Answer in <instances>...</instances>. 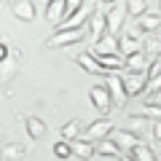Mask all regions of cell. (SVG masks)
I'll return each instance as SVG.
<instances>
[{
	"instance_id": "1",
	"label": "cell",
	"mask_w": 161,
	"mask_h": 161,
	"mask_svg": "<svg viewBox=\"0 0 161 161\" xmlns=\"http://www.w3.org/2000/svg\"><path fill=\"white\" fill-rule=\"evenodd\" d=\"M80 40H86V30L78 27V30H57L51 38H46V46L48 48H64V46H75Z\"/></svg>"
},
{
	"instance_id": "2",
	"label": "cell",
	"mask_w": 161,
	"mask_h": 161,
	"mask_svg": "<svg viewBox=\"0 0 161 161\" xmlns=\"http://www.w3.org/2000/svg\"><path fill=\"white\" fill-rule=\"evenodd\" d=\"M105 83H108V89H110L113 105L118 110H124V108H126V102H129V94H126V86H124L121 73H108V75H105Z\"/></svg>"
},
{
	"instance_id": "3",
	"label": "cell",
	"mask_w": 161,
	"mask_h": 161,
	"mask_svg": "<svg viewBox=\"0 0 161 161\" xmlns=\"http://www.w3.org/2000/svg\"><path fill=\"white\" fill-rule=\"evenodd\" d=\"M110 132H113V118H108V115H102V118L92 121L86 129H83V137L92 140V142H99V140H108Z\"/></svg>"
},
{
	"instance_id": "4",
	"label": "cell",
	"mask_w": 161,
	"mask_h": 161,
	"mask_svg": "<svg viewBox=\"0 0 161 161\" xmlns=\"http://www.w3.org/2000/svg\"><path fill=\"white\" fill-rule=\"evenodd\" d=\"M89 99H92V105H94V108H97L102 115H108L110 110H113V97H110L108 83H97V86H92Z\"/></svg>"
},
{
	"instance_id": "5",
	"label": "cell",
	"mask_w": 161,
	"mask_h": 161,
	"mask_svg": "<svg viewBox=\"0 0 161 161\" xmlns=\"http://www.w3.org/2000/svg\"><path fill=\"white\" fill-rule=\"evenodd\" d=\"M105 22H108V35L118 38L124 30V22H126V6H110L105 11Z\"/></svg>"
},
{
	"instance_id": "6",
	"label": "cell",
	"mask_w": 161,
	"mask_h": 161,
	"mask_svg": "<svg viewBox=\"0 0 161 161\" xmlns=\"http://www.w3.org/2000/svg\"><path fill=\"white\" fill-rule=\"evenodd\" d=\"M142 38H145V35L140 32L137 27H134V30H129V32H124V35L118 38L121 57H129V54H134V51H142Z\"/></svg>"
},
{
	"instance_id": "7",
	"label": "cell",
	"mask_w": 161,
	"mask_h": 161,
	"mask_svg": "<svg viewBox=\"0 0 161 161\" xmlns=\"http://www.w3.org/2000/svg\"><path fill=\"white\" fill-rule=\"evenodd\" d=\"M89 35H92V43H97L99 38L108 35V22H105V11H102V3L94 6L92 19H89Z\"/></svg>"
},
{
	"instance_id": "8",
	"label": "cell",
	"mask_w": 161,
	"mask_h": 161,
	"mask_svg": "<svg viewBox=\"0 0 161 161\" xmlns=\"http://www.w3.org/2000/svg\"><path fill=\"white\" fill-rule=\"evenodd\" d=\"M110 140L121 148V153H132L134 145L140 142V137L132 132V129H113V132H110Z\"/></svg>"
},
{
	"instance_id": "9",
	"label": "cell",
	"mask_w": 161,
	"mask_h": 161,
	"mask_svg": "<svg viewBox=\"0 0 161 161\" xmlns=\"http://www.w3.org/2000/svg\"><path fill=\"white\" fill-rule=\"evenodd\" d=\"M121 78H124V86H126L129 97H140L148 89V73H126V75H121Z\"/></svg>"
},
{
	"instance_id": "10",
	"label": "cell",
	"mask_w": 161,
	"mask_h": 161,
	"mask_svg": "<svg viewBox=\"0 0 161 161\" xmlns=\"http://www.w3.org/2000/svg\"><path fill=\"white\" fill-rule=\"evenodd\" d=\"M64 16H67V6H64V0H48V3H46V11H43V19H46L48 24L59 27V24L64 22Z\"/></svg>"
},
{
	"instance_id": "11",
	"label": "cell",
	"mask_w": 161,
	"mask_h": 161,
	"mask_svg": "<svg viewBox=\"0 0 161 161\" xmlns=\"http://www.w3.org/2000/svg\"><path fill=\"white\" fill-rule=\"evenodd\" d=\"M19 57H22V51H19V48H11V54L0 62V80H3V83L14 80V75H16V70H19Z\"/></svg>"
},
{
	"instance_id": "12",
	"label": "cell",
	"mask_w": 161,
	"mask_h": 161,
	"mask_svg": "<svg viewBox=\"0 0 161 161\" xmlns=\"http://www.w3.org/2000/svg\"><path fill=\"white\" fill-rule=\"evenodd\" d=\"M73 59H75V64H78V67H83L89 75H102V78L108 75L102 67H99V62H97V57H94V51H80V54H75Z\"/></svg>"
},
{
	"instance_id": "13",
	"label": "cell",
	"mask_w": 161,
	"mask_h": 161,
	"mask_svg": "<svg viewBox=\"0 0 161 161\" xmlns=\"http://www.w3.org/2000/svg\"><path fill=\"white\" fill-rule=\"evenodd\" d=\"M27 153H30V145H22V142L0 145V161H24Z\"/></svg>"
},
{
	"instance_id": "14",
	"label": "cell",
	"mask_w": 161,
	"mask_h": 161,
	"mask_svg": "<svg viewBox=\"0 0 161 161\" xmlns=\"http://www.w3.org/2000/svg\"><path fill=\"white\" fill-rule=\"evenodd\" d=\"M97 62L105 73H121V70H126V57H121V54H102V57H97Z\"/></svg>"
},
{
	"instance_id": "15",
	"label": "cell",
	"mask_w": 161,
	"mask_h": 161,
	"mask_svg": "<svg viewBox=\"0 0 161 161\" xmlns=\"http://www.w3.org/2000/svg\"><path fill=\"white\" fill-rule=\"evenodd\" d=\"M11 14L19 19V22H32L38 11H35L32 0H11Z\"/></svg>"
},
{
	"instance_id": "16",
	"label": "cell",
	"mask_w": 161,
	"mask_h": 161,
	"mask_svg": "<svg viewBox=\"0 0 161 161\" xmlns=\"http://www.w3.org/2000/svg\"><path fill=\"white\" fill-rule=\"evenodd\" d=\"M134 27L140 30L142 35H150V32H158L161 30V14H142L140 19H134Z\"/></svg>"
},
{
	"instance_id": "17",
	"label": "cell",
	"mask_w": 161,
	"mask_h": 161,
	"mask_svg": "<svg viewBox=\"0 0 161 161\" xmlns=\"http://www.w3.org/2000/svg\"><path fill=\"white\" fill-rule=\"evenodd\" d=\"M142 54L150 59V62H153V59H161V30L142 38Z\"/></svg>"
},
{
	"instance_id": "18",
	"label": "cell",
	"mask_w": 161,
	"mask_h": 161,
	"mask_svg": "<svg viewBox=\"0 0 161 161\" xmlns=\"http://www.w3.org/2000/svg\"><path fill=\"white\" fill-rule=\"evenodd\" d=\"M145 73H148V97H150V94L161 92V59H153Z\"/></svg>"
},
{
	"instance_id": "19",
	"label": "cell",
	"mask_w": 161,
	"mask_h": 161,
	"mask_svg": "<svg viewBox=\"0 0 161 161\" xmlns=\"http://www.w3.org/2000/svg\"><path fill=\"white\" fill-rule=\"evenodd\" d=\"M19 118L24 121V129H27L30 140H40L43 134H46V124H43L38 115H19Z\"/></svg>"
},
{
	"instance_id": "20",
	"label": "cell",
	"mask_w": 161,
	"mask_h": 161,
	"mask_svg": "<svg viewBox=\"0 0 161 161\" xmlns=\"http://www.w3.org/2000/svg\"><path fill=\"white\" fill-rule=\"evenodd\" d=\"M73 156H78L80 161H89V158L97 156V145H92V140L80 137V140H75V142H73Z\"/></svg>"
},
{
	"instance_id": "21",
	"label": "cell",
	"mask_w": 161,
	"mask_h": 161,
	"mask_svg": "<svg viewBox=\"0 0 161 161\" xmlns=\"http://www.w3.org/2000/svg\"><path fill=\"white\" fill-rule=\"evenodd\" d=\"M97 57H102V54H121V48H118V38H113V35H105V38H99L97 43H94V48H92Z\"/></svg>"
},
{
	"instance_id": "22",
	"label": "cell",
	"mask_w": 161,
	"mask_h": 161,
	"mask_svg": "<svg viewBox=\"0 0 161 161\" xmlns=\"http://www.w3.org/2000/svg\"><path fill=\"white\" fill-rule=\"evenodd\" d=\"M83 137V121L80 118H70L67 124H62V140H70V142H75V140Z\"/></svg>"
},
{
	"instance_id": "23",
	"label": "cell",
	"mask_w": 161,
	"mask_h": 161,
	"mask_svg": "<svg viewBox=\"0 0 161 161\" xmlns=\"http://www.w3.org/2000/svg\"><path fill=\"white\" fill-rule=\"evenodd\" d=\"M148 64H150V59L145 57L142 51H134V54L126 57V73H145Z\"/></svg>"
},
{
	"instance_id": "24",
	"label": "cell",
	"mask_w": 161,
	"mask_h": 161,
	"mask_svg": "<svg viewBox=\"0 0 161 161\" xmlns=\"http://www.w3.org/2000/svg\"><path fill=\"white\" fill-rule=\"evenodd\" d=\"M150 124H153V118L145 113H137V115H129V129H132L134 134H142V132H150Z\"/></svg>"
},
{
	"instance_id": "25",
	"label": "cell",
	"mask_w": 161,
	"mask_h": 161,
	"mask_svg": "<svg viewBox=\"0 0 161 161\" xmlns=\"http://www.w3.org/2000/svg\"><path fill=\"white\" fill-rule=\"evenodd\" d=\"M97 156H105V158H118L121 148L113 142V140H99L97 142Z\"/></svg>"
},
{
	"instance_id": "26",
	"label": "cell",
	"mask_w": 161,
	"mask_h": 161,
	"mask_svg": "<svg viewBox=\"0 0 161 161\" xmlns=\"http://www.w3.org/2000/svg\"><path fill=\"white\" fill-rule=\"evenodd\" d=\"M129 156H132L134 161H156V153H153V148H150V145H145L142 140H140V142L134 145V150H132Z\"/></svg>"
},
{
	"instance_id": "27",
	"label": "cell",
	"mask_w": 161,
	"mask_h": 161,
	"mask_svg": "<svg viewBox=\"0 0 161 161\" xmlns=\"http://www.w3.org/2000/svg\"><path fill=\"white\" fill-rule=\"evenodd\" d=\"M126 14L140 19L142 14H148V0H126Z\"/></svg>"
},
{
	"instance_id": "28",
	"label": "cell",
	"mask_w": 161,
	"mask_h": 161,
	"mask_svg": "<svg viewBox=\"0 0 161 161\" xmlns=\"http://www.w3.org/2000/svg\"><path fill=\"white\" fill-rule=\"evenodd\" d=\"M54 156H57V158H70V156H73V142H70V140H59V142L54 145Z\"/></svg>"
},
{
	"instance_id": "29",
	"label": "cell",
	"mask_w": 161,
	"mask_h": 161,
	"mask_svg": "<svg viewBox=\"0 0 161 161\" xmlns=\"http://www.w3.org/2000/svg\"><path fill=\"white\" fill-rule=\"evenodd\" d=\"M150 140L161 145V118H153V124H150Z\"/></svg>"
},
{
	"instance_id": "30",
	"label": "cell",
	"mask_w": 161,
	"mask_h": 161,
	"mask_svg": "<svg viewBox=\"0 0 161 161\" xmlns=\"http://www.w3.org/2000/svg\"><path fill=\"white\" fill-rule=\"evenodd\" d=\"M64 6H67V16H73V14H78L86 3H83V0H64Z\"/></svg>"
},
{
	"instance_id": "31",
	"label": "cell",
	"mask_w": 161,
	"mask_h": 161,
	"mask_svg": "<svg viewBox=\"0 0 161 161\" xmlns=\"http://www.w3.org/2000/svg\"><path fill=\"white\" fill-rule=\"evenodd\" d=\"M145 105H153V108H161V92H156V94H150V97L145 99Z\"/></svg>"
},
{
	"instance_id": "32",
	"label": "cell",
	"mask_w": 161,
	"mask_h": 161,
	"mask_svg": "<svg viewBox=\"0 0 161 161\" xmlns=\"http://www.w3.org/2000/svg\"><path fill=\"white\" fill-rule=\"evenodd\" d=\"M8 54H11V48H8V43H3V40H0V62H3V59H6Z\"/></svg>"
},
{
	"instance_id": "33",
	"label": "cell",
	"mask_w": 161,
	"mask_h": 161,
	"mask_svg": "<svg viewBox=\"0 0 161 161\" xmlns=\"http://www.w3.org/2000/svg\"><path fill=\"white\" fill-rule=\"evenodd\" d=\"M118 161H134V158H132L129 153H121V156H118Z\"/></svg>"
},
{
	"instance_id": "34",
	"label": "cell",
	"mask_w": 161,
	"mask_h": 161,
	"mask_svg": "<svg viewBox=\"0 0 161 161\" xmlns=\"http://www.w3.org/2000/svg\"><path fill=\"white\" fill-rule=\"evenodd\" d=\"M102 6H115V0H99Z\"/></svg>"
},
{
	"instance_id": "35",
	"label": "cell",
	"mask_w": 161,
	"mask_h": 161,
	"mask_svg": "<svg viewBox=\"0 0 161 161\" xmlns=\"http://www.w3.org/2000/svg\"><path fill=\"white\" fill-rule=\"evenodd\" d=\"M3 140H6V132H3V129H0V142H3Z\"/></svg>"
},
{
	"instance_id": "36",
	"label": "cell",
	"mask_w": 161,
	"mask_h": 161,
	"mask_svg": "<svg viewBox=\"0 0 161 161\" xmlns=\"http://www.w3.org/2000/svg\"><path fill=\"white\" fill-rule=\"evenodd\" d=\"M156 161H161V153H158V156H156Z\"/></svg>"
},
{
	"instance_id": "37",
	"label": "cell",
	"mask_w": 161,
	"mask_h": 161,
	"mask_svg": "<svg viewBox=\"0 0 161 161\" xmlns=\"http://www.w3.org/2000/svg\"><path fill=\"white\" fill-rule=\"evenodd\" d=\"M158 11H161V0H158Z\"/></svg>"
},
{
	"instance_id": "38",
	"label": "cell",
	"mask_w": 161,
	"mask_h": 161,
	"mask_svg": "<svg viewBox=\"0 0 161 161\" xmlns=\"http://www.w3.org/2000/svg\"><path fill=\"white\" fill-rule=\"evenodd\" d=\"M46 3H48V0H46Z\"/></svg>"
}]
</instances>
